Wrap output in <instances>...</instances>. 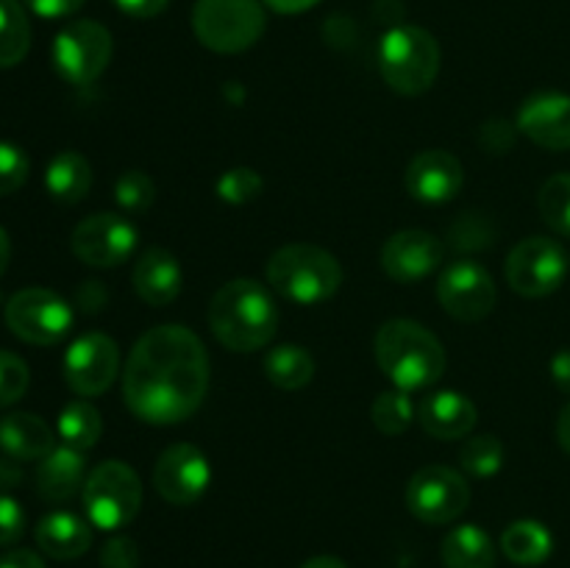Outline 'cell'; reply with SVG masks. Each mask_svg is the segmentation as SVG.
I'll return each mask as SVG.
<instances>
[{"mask_svg":"<svg viewBox=\"0 0 570 568\" xmlns=\"http://www.w3.org/2000/svg\"><path fill=\"white\" fill-rule=\"evenodd\" d=\"M376 14L379 20L390 22V26H399L401 14H404V3L401 0H376Z\"/></svg>","mask_w":570,"mask_h":568,"instance_id":"cell-47","label":"cell"},{"mask_svg":"<svg viewBox=\"0 0 570 568\" xmlns=\"http://www.w3.org/2000/svg\"><path fill=\"white\" fill-rule=\"evenodd\" d=\"M134 290L150 306H167L181 293V265L165 248H148L131 273Z\"/></svg>","mask_w":570,"mask_h":568,"instance_id":"cell-20","label":"cell"},{"mask_svg":"<svg viewBox=\"0 0 570 568\" xmlns=\"http://www.w3.org/2000/svg\"><path fill=\"white\" fill-rule=\"evenodd\" d=\"M376 362L390 382L401 390L429 388L445 371L443 343L415 321H387L376 334Z\"/></svg>","mask_w":570,"mask_h":568,"instance_id":"cell-3","label":"cell"},{"mask_svg":"<svg viewBox=\"0 0 570 568\" xmlns=\"http://www.w3.org/2000/svg\"><path fill=\"white\" fill-rule=\"evenodd\" d=\"M443 243L421 228L393 234L382 248V267L393 282L412 284L426 278L443 265Z\"/></svg>","mask_w":570,"mask_h":568,"instance_id":"cell-16","label":"cell"},{"mask_svg":"<svg viewBox=\"0 0 570 568\" xmlns=\"http://www.w3.org/2000/svg\"><path fill=\"white\" fill-rule=\"evenodd\" d=\"M56 449L53 429L31 412H11L0 418V451L17 462L45 460Z\"/></svg>","mask_w":570,"mask_h":568,"instance_id":"cell-21","label":"cell"},{"mask_svg":"<svg viewBox=\"0 0 570 568\" xmlns=\"http://www.w3.org/2000/svg\"><path fill=\"white\" fill-rule=\"evenodd\" d=\"M301 568H348L345 566L340 557H332V555H321V557H312V560H306Z\"/></svg>","mask_w":570,"mask_h":568,"instance_id":"cell-50","label":"cell"},{"mask_svg":"<svg viewBox=\"0 0 570 568\" xmlns=\"http://www.w3.org/2000/svg\"><path fill=\"white\" fill-rule=\"evenodd\" d=\"M81 496L89 523L115 532L137 518L142 507V482L131 466L120 460H106L89 471Z\"/></svg>","mask_w":570,"mask_h":568,"instance_id":"cell-7","label":"cell"},{"mask_svg":"<svg viewBox=\"0 0 570 568\" xmlns=\"http://www.w3.org/2000/svg\"><path fill=\"white\" fill-rule=\"evenodd\" d=\"M31 48V26L20 0H0V67H14Z\"/></svg>","mask_w":570,"mask_h":568,"instance_id":"cell-29","label":"cell"},{"mask_svg":"<svg viewBox=\"0 0 570 568\" xmlns=\"http://www.w3.org/2000/svg\"><path fill=\"white\" fill-rule=\"evenodd\" d=\"M22 482V468L20 462L11 457H0V490L17 488Z\"/></svg>","mask_w":570,"mask_h":568,"instance_id":"cell-46","label":"cell"},{"mask_svg":"<svg viewBox=\"0 0 570 568\" xmlns=\"http://www.w3.org/2000/svg\"><path fill=\"white\" fill-rule=\"evenodd\" d=\"M438 301L456 321H484L495 306L493 276L473 259L451 262L438 282Z\"/></svg>","mask_w":570,"mask_h":568,"instance_id":"cell-13","label":"cell"},{"mask_svg":"<svg viewBox=\"0 0 570 568\" xmlns=\"http://www.w3.org/2000/svg\"><path fill=\"white\" fill-rule=\"evenodd\" d=\"M209 326L228 351L250 354L276 337L278 306L265 284L254 278H234L212 295Z\"/></svg>","mask_w":570,"mask_h":568,"instance_id":"cell-2","label":"cell"},{"mask_svg":"<svg viewBox=\"0 0 570 568\" xmlns=\"http://www.w3.org/2000/svg\"><path fill=\"white\" fill-rule=\"evenodd\" d=\"M465 173L460 159L449 150H423L406 167V189L423 204H445L462 189Z\"/></svg>","mask_w":570,"mask_h":568,"instance_id":"cell-18","label":"cell"},{"mask_svg":"<svg viewBox=\"0 0 570 568\" xmlns=\"http://www.w3.org/2000/svg\"><path fill=\"white\" fill-rule=\"evenodd\" d=\"M445 568H495V546L476 523H460L440 546Z\"/></svg>","mask_w":570,"mask_h":568,"instance_id":"cell-24","label":"cell"},{"mask_svg":"<svg viewBox=\"0 0 570 568\" xmlns=\"http://www.w3.org/2000/svg\"><path fill=\"white\" fill-rule=\"evenodd\" d=\"M53 67L67 84L87 87L98 81L111 61V33L95 20H76L53 39Z\"/></svg>","mask_w":570,"mask_h":568,"instance_id":"cell-9","label":"cell"},{"mask_svg":"<svg viewBox=\"0 0 570 568\" xmlns=\"http://www.w3.org/2000/svg\"><path fill=\"white\" fill-rule=\"evenodd\" d=\"M267 282L293 304H321L343 284V267L326 248L312 243L282 245L267 262Z\"/></svg>","mask_w":570,"mask_h":568,"instance_id":"cell-4","label":"cell"},{"mask_svg":"<svg viewBox=\"0 0 570 568\" xmlns=\"http://www.w3.org/2000/svg\"><path fill=\"white\" fill-rule=\"evenodd\" d=\"M471 488L454 468L426 466L406 484V507L423 523H451L468 510Z\"/></svg>","mask_w":570,"mask_h":568,"instance_id":"cell-11","label":"cell"},{"mask_svg":"<svg viewBox=\"0 0 570 568\" xmlns=\"http://www.w3.org/2000/svg\"><path fill=\"white\" fill-rule=\"evenodd\" d=\"M271 9L282 11V14H301V11L312 9L315 3H321V0H265Z\"/></svg>","mask_w":570,"mask_h":568,"instance_id":"cell-48","label":"cell"},{"mask_svg":"<svg viewBox=\"0 0 570 568\" xmlns=\"http://www.w3.org/2000/svg\"><path fill=\"white\" fill-rule=\"evenodd\" d=\"M65 382L76 395L92 399L111 388L120 368L117 343L104 332H87L67 349Z\"/></svg>","mask_w":570,"mask_h":568,"instance_id":"cell-12","label":"cell"},{"mask_svg":"<svg viewBox=\"0 0 570 568\" xmlns=\"http://www.w3.org/2000/svg\"><path fill=\"white\" fill-rule=\"evenodd\" d=\"M265 376L282 390H301L315 376V360L301 345H276L265 356Z\"/></svg>","mask_w":570,"mask_h":568,"instance_id":"cell-27","label":"cell"},{"mask_svg":"<svg viewBox=\"0 0 570 568\" xmlns=\"http://www.w3.org/2000/svg\"><path fill=\"white\" fill-rule=\"evenodd\" d=\"M460 462L473 477H493L504 462V445L495 434H479V438L465 440L460 451Z\"/></svg>","mask_w":570,"mask_h":568,"instance_id":"cell-32","label":"cell"},{"mask_svg":"<svg viewBox=\"0 0 570 568\" xmlns=\"http://www.w3.org/2000/svg\"><path fill=\"white\" fill-rule=\"evenodd\" d=\"M139 549L131 538H109L100 549V568H137Z\"/></svg>","mask_w":570,"mask_h":568,"instance_id":"cell-39","label":"cell"},{"mask_svg":"<svg viewBox=\"0 0 570 568\" xmlns=\"http://www.w3.org/2000/svg\"><path fill=\"white\" fill-rule=\"evenodd\" d=\"M26 6L45 20H61V17L76 14L83 0H26Z\"/></svg>","mask_w":570,"mask_h":568,"instance_id":"cell-41","label":"cell"},{"mask_svg":"<svg viewBox=\"0 0 570 568\" xmlns=\"http://www.w3.org/2000/svg\"><path fill=\"white\" fill-rule=\"evenodd\" d=\"M209 390V354L181 323L148 329L122 371V399L145 423L170 427L193 415Z\"/></svg>","mask_w":570,"mask_h":568,"instance_id":"cell-1","label":"cell"},{"mask_svg":"<svg viewBox=\"0 0 570 568\" xmlns=\"http://www.w3.org/2000/svg\"><path fill=\"white\" fill-rule=\"evenodd\" d=\"M209 460L193 443H173L154 466V488L167 505H195L209 488Z\"/></svg>","mask_w":570,"mask_h":568,"instance_id":"cell-15","label":"cell"},{"mask_svg":"<svg viewBox=\"0 0 570 568\" xmlns=\"http://www.w3.org/2000/svg\"><path fill=\"white\" fill-rule=\"evenodd\" d=\"M417 421L432 438L456 440L476 427V404L456 390H434L417 404Z\"/></svg>","mask_w":570,"mask_h":568,"instance_id":"cell-19","label":"cell"},{"mask_svg":"<svg viewBox=\"0 0 570 568\" xmlns=\"http://www.w3.org/2000/svg\"><path fill=\"white\" fill-rule=\"evenodd\" d=\"M37 546L53 560H76L92 546V529L76 512H48L33 529Z\"/></svg>","mask_w":570,"mask_h":568,"instance_id":"cell-23","label":"cell"},{"mask_svg":"<svg viewBox=\"0 0 570 568\" xmlns=\"http://www.w3.org/2000/svg\"><path fill=\"white\" fill-rule=\"evenodd\" d=\"M262 184L265 182H262V176L254 167H232V170H226L217 178V195L226 204L243 206L250 204L262 193Z\"/></svg>","mask_w":570,"mask_h":568,"instance_id":"cell-34","label":"cell"},{"mask_svg":"<svg viewBox=\"0 0 570 568\" xmlns=\"http://www.w3.org/2000/svg\"><path fill=\"white\" fill-rule=\"evenodd\" d=\"M78 301H81V304H83V310L98 312L100 306H104V301H106V293H104V287H100V282H87V284H83L81 293H78Z\"/></svg>","mask_w":570,"mask_h":568,"instance_id":"cell-45","label":"cell"},{"mask_svg":"<svg viewBox=\"0 0 570 568\" xmlns=\"http://www.w3.org/2000/svg\"><path fill=\"white\" fill-rule=\"evenodd\" d=\"M31 173L26 150L14 143H0V195H11L26 184Z\"/></svg>","mask_w":570,"mask_h":568,"instance_id":"cell-37","label":"cell"},{"mask_svg":"<svg viewBox=\"0 0 570 568\" xmlns=\"http://www.w3.org/2000/svg\"><path fill=\"white\" fill-rule=\"evenodd\" d=\"M56 432H59L61 443L70 445V449L89 451L104 434V421H100V412L89 401H70L61 410Z\"/></svg>","mask_w":570,"mask_h":568,"instance_id":"cell-28","label":"cell"},{"mask_svg":"<svg viewBox=\"0 0 570 568\" xmlns=\"http://www.w3.org/2000/svg\"><path fill=\"white\" fill-rule=\"evenodd\" d=\"M451 248L456 251H482L488 245H493L495 239V226L490 223V217L476 215V212H468L460 215L449 228Z\"/></svg>","mask_w":570,"mask_h":568,"instance_id":"cell-33","label":"cell"},{"mask_svg":"<svg viewBox=\"0 0 570 568\" xmlns=\"http://www.w3.org/2000/svg\"><path fill=\"white\" fill-rule=\"evenodd\" d=\"M45 187L59 204H78L92 187V167L78 150H61L45 170Z\"/></svg>","mask_w":570,"mask_h":568,"instance_id":"cell-25","label":"cell"},{"mask_svg":"<svg viewBox=\"0 0 570 568\" xmlns=\"http://www.w3.org/2000/svg\"><path fill=\"white\" fill-rule=\"evenodd\" d=\"M557 440H560L562 451L570 457V401L562 407L560 418H557Z\"/></svg>","mask_w":570,"mask_h":568,"instance_id":"cell-49","label":"cell"},{"mask_svg":"<svg viewBox=\"0 0 570 568\" xmlns=\"http://www.w3.org/2000/svg\"><path fill=\"white\" fill-rule=\"evenodd\" d=\"M568 254L557 239L527 237L507 256L504 276L523 298H543L562 287L568 276Z\"/></svg>","mask_w":570,"mask_h":568,"instance_id":"cell-10","label":"cell"},{"mask_svg":"<svg viewBox=\"0 0 570 568\" xmlns=\"http://www.w3.org/2000/svg\"><path fill=\"white\" fill-rule=\"evenodd\" d=\"M72 254L92 267H117L137 248V228L131 221L111 212L89 215L70 237Z\"/></svg>","mask_w":570,"mask_h":568,"instance_id":"cell-14","label":"cell"},{"mask_svg":"<svg viewBox=\"0 0 570 568\" xmlns=\"http://www.w3.org/2000/svg\"><path fill=\"white\" fill-rule=\"evenodd\" d=\"M3 317L11 334L31 345L59 343L72 329V306L45 287H26L11 295Z\"/></svg>","mask_w":570,"mask_h":568,"instance_id":"cell-8","label":"cell"},{"mask_svg":"<svg viewBox=\"0 0 570 568\" xmlns=\"http://www.w3.org/2000/svg\"><path fill=\"white\" fill-rule=\"evenodd\" d=\"M115 198L126 212H145L156 198L154 178L145 170H126L117 178Z\"/></svg>","mask_w":570,"mask_h":568,"instance_id":"cell-35","label":"cell"},{"mask_svg":"<svg viewBox=\"0 0 570 568\" xmlns=\"http://www.w3.org/2000/svg\"><path fill=\"white\" fill-rule=\"evenodd\" d=\"M518 131L546 150H570V95L543 89L518 109Z\"/></svg>","mask_w":570,"mask_h":568,"instance_id":"cell-17","label":"cell"},{"mask_svg":"<svg viewBox=\"0 0 570 568\" xmlns=\"http://www.w3.org/2000/svg\"><path fill=\"white\" fill-rule=\"evenodd\" d=\"M518 128L507 120H488L479 128V145L490 154H507L515 145Z\"/></svg>","mask_w":570,"mask_h":568,"instance_id":"cell-40","label":"cell"},{"mask_svg":"<svg viewBox=\"0 0 570 568\" xmlns=\"http://www.w3.org/2000/svg\"><path fill=\"white\" fill-rule=\"evenodd\" d=\"M28 382H31V373H28L26 362L11 351L0 349V410L20 401L26 395Z\"/></svg>","mask_w":570,"mask_h":568,"instance_id":"cell-36","label":"cell"},{"mask_svg":"<svg viewBox=\"0 0 570 568\" xmlns=\"http://www.w3.org/2000/svg\"><path fill=\"white\" fill-rule=\"evenodd\" d=\"M379 70L395 92H426L440 72L438 39L417 26L390 28L379 45Z\"/></svg>","mask_w":570,"mask_h":568,"instance_id":"cell-5","label":"cell"},{"mask_svg":"<svg viewBox=\"0 0 570 568\" xmlns=\"http://www.w3.org/2000/svg\"><path fill=\"white\" fill-rule=\"evenodd\" d=\"M501 551L510 557L515 566H540L554 551V538H551L549 527L532 518H521V521L510 523L501 535Z\"/></svg>","mask_w":570,"mask_h":568,"instance_id":"cell-26","label":"cell"},{"mask_svg":"<svg viewBox=\"0 0 570 568\" xmlns=\"http://www.w3.org/2000/svg\"><path fill=\"white\" fill-rule=\"evenodd\" d=\"M415 410L417 407L412 404L410 390H384L382 395H376V401L371 407L373 427L384 434H401L410 429Z\"/></svg>","mask_w":570,"mask_h":568,"instance_id":"cell-30","label":"cell"},{"mask_svg":"<svg viewBox=\"0 0 570 568\" xmlns=\"http://www.w3.org/2000/svg\"><path fill=\"white\" fill-rule=\"evenodd\" d=\"M9 259H11V239L9 234H6V228L0 226V276H3L6 267H9Z\"/></svg>","mask_w":570,"mask_h":568,"instance_id":"cell-51","label":"cell"},{"mask_svg":"<svg viewBox=\"0 0 570 568\" xmlns=\"http://www.w3.org/2000/svg\"><path fill=\"white\" fill-rule=\"evenodd\" d=\"M111 3H115L122 14L137 17V20H148V17L161 14L170 0H111Z\"/></svg>","mask_w":570,"mask_h":568,"instance_id":"cell-42","label":"cell"},{"mask_svg":"<svg viewBox=\"0 0 570 568\" xmlns=\"http://www.w3.org/2000/svg\"><path fill=\"white\" fill-rule=\"evenodd\" d=\"M0 568H45V562L37 551L11 549L0 557Z\"/></svg>","mask_w":570,"mask_h":568,"instance_id":"cell-44","label":"cell"},{"mask_svg":"<svg viewBox=\"0 0 570 568\" xmlns=\"http://www.w3.org/2000/svg\"><path fill=\"white\" fill-rule=\"evenodd\" d=\"M83 451L56 445L37 468V490L45 501H70L87 484Z\"/></svg>","mask_w":570,"mask_h":568,"instance_id":"cell-22","label":"cell"},{"mask_svg":"<svg viewBox=\"0 0 570 568\" xmlns=\"http://www.w3.org/2000/svg\"><path fill=\"white\" fill-rule=\"evenodd\" d=\"M551 379L562 393L570 395V349H560L551 356Z\"/></svg>","mask_w":570,"mask_h":568,"instance_id":"cell-43","label":"cell"},{"mask_svg":"<svg viewBox=\"0 0 570 568\" xmlns=\"http://www.w3.org/2000/svg\"><path fill=\"white\" fill-rule=\"evenodd\" d=\"M262 0H198L193 9V31L204 48L215 53H243L265 33Z\"/></svg>","mask_w":570,"mask_h":568,"instance_id":"cell-6","label":"cell"},{"mask_svg":"<svg viewBox=\"0 0 570 568\" xmlns=\"http://www.w3.org/2000/svg\"><path fill=\"white\" fill-rule=\"evenodd\" d=\"M26 532V510L17 499L0 493V546H11Z\"/></svg>","mask_w":570,"mask_h":568,"instance_id":"cell-38","label":"cell"},{"mask_svg":"<svg viewBox=\"0 0 570 568\" xmlns=\"http://www.w3.org/2000/svg\"><path fill=\"white\" fill-rule=\"evenodd\" d=\"M538 206L546 226L570 237V173H557L540 187Z\"/></svg>","mask_w":570,"mask_h":568,"instance_id":"cell-31","label":"cell"}]
</instances>
